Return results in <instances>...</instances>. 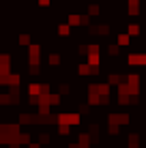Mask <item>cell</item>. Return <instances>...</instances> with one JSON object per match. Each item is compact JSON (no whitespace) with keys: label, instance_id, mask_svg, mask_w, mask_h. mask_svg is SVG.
Returning a JSON list of instances; mask_svg holds the SVG:
<instances>
[{"label":"cell","instance_id":"obj_1","mask_svg":"<svg viewBox=\"0 0 146 148\" xmlns=\"http://www.w3.org/2000/svg\"><path fill=\"white\" fill-rule=\"evenodd\" d=\"M56 120H58V125H77L80 116L77 114H60Z\"/></svg>","mask_w":146,"mask_h":148},{"label":"cell","instance_id":"obj_2","mask_svg":"<svg viewBox=\"0 0 146 148\" xmlns=\"http://www.w3.org/2000/svg\"><path fill=\"white\" fill-rule=\"evenodd\" d=\"M127 60H129L131 67H142V64H146V56L144 54H131Z\"/></svg>","mask_w":146,"mask_h":148},{"label":"cell","instance_id":"obj_3","mask_svg":"<svg viewBox=\"0 0 146 148\" xmlns=\"http://www.w3.org/2000/svg\"><path fill=\"white\" fill-rule=\"evenodd\" d=\"M127 32H129V37H138V34H140V26H138V24H133V26H129Z\"/></svg>","mask_w":146,"mask_h":148},{"label":"cell","instance_id":"obj_4","mask_svg":"<svg viewBox=\"0 0 146 148\" xmlns=\"http://www.w3.org/2000/svg\"><path fill=\"white\" fill-rule=\"evenodd\" d=\"M58 32L60 34H64V37H67L69 32H71V26H69V24H60V28H58Z\"/></svg>","mask_w":146,"mask_h":148},{"label":"cell","instance_id":"obj_5","mask_svg":"<svg viewBox=\"0 0 146 148\" xmlns=\"http://www.w3.org/2000/svg\"><path fill=\"white\" fill-rule=\"evenodd\" d=\"M58 62H60V56H58V54H52V56H49V64H52V67H56Z\"/></svg>","mask_w":146,"mask_h":148},{"label":"cell","instance_id":"obj_6","mask_svg":"<svg viewBox=\"0 0 146 148\" xmlns=\"http://www.w3.org/2000/svg\"><path fill=\"white\" fill-rule=\"evenodd\" d=\"M58 133L60 135H69V125H58Z\"/></svg>","mask_w":146,"mask_h":148},{"label":"cell","instance_id":"obj_7","mask_svg":"<svg viewBox=\"0 0 146 148\" xmlns=\"http://www.w3.org/2000/svg\"><path fill=\"white\" fill-rule=\"evenodd\" d=\"M108 52H110V56H118L120 49H118V45H110V49H108Z\"/></svg>","mask_w":146,"mask_h":148},{"label":"cell","instance_id":"obj_8","mask_svg":"<svg viewBox=\"0 0 146 148\" xmlns=\"http://www.w3.org/2000/svg\"><path fill=\"white\" fill-rule=\"evenodd\" d=\"M118 43H120V45H127V43H129V34H120V37H118Z\"/></svg>","mask_w":146,"mask_h":148},{"label":"cell","instance_id":"obj_9","mask_svg":"<svg viewBox=\"0 0 146 148\" xmlns=\"http://www.w3.org/2000/svg\"><path fill=\"white\" fill-rule=\"evenodd\" d=\"M28 41H30V37H28V34H22V37H19V43H22V45H26Z\"/></svg>","mask_w":146,"mask_h":148},{"label":"cell","instance_id":"obj_10","mask_svg":"<svg viewBox=\"0 0 146 148\" xmlns=\"http://www.w3.org/2000/svg\"><path fill=\"white\" fill-rule=\"evenodd\" d=\"M39 2H41V4H49V0H39Z\"/></svg>","mask_w":146,"mask_h":148},{"label":"cell","instance_id":"obj_11","mask_svg":"<svg viewBox=\"0 0 146 148\" xmlns=\"http://www.w3.org/2000/svg\"><path fill=\"white\" fill-rule=\"evenodd\" d=\"M0 112H2V105H0Z\"/></svg>","mask_w":146,"mask_h":148}]
</instances>
